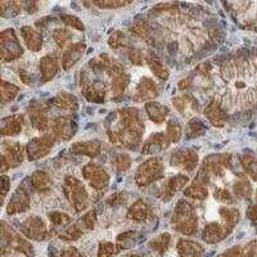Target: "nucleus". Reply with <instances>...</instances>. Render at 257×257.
Masks as SVG:
<instances>
[{
	"label": "nucleus",
	"instance_id": "53",
	"mask_svg": "<svg viewBox=\"0 0 257 257\" xmlns=\"http://www.w3.org/2000/svg\"><path fill=\"white\" fill-rule=\"evenodd\" d=\"M212 197L215 201L225 206H233L234 205V196L229 189L224 187H215L212 192Z\"/></svg>",
	"mask_w": 257,
	"mask_h": 257
},
{
	"label": "nucleus",
	"instance_id": "7",
	"mask_svg": "<svg viewBox=\"0 0 257 257\" xmlns=\"http://www.w3.org/2000/svg\"><path fill=\"white\" fill-rule=\"evenodd\" d=\"M2 235H3V242L6 247L9 249H13L17 253L24 254L25 257L35 256V249L32 247L26 237H24L21 233H17L12 226H9L6 221L2 222Z\"/></svg>",
	"mask_w": 257,
	"mask_h": 257
},
{
	"label": "nucleus",
	"instance_id": "16",
	"mask_svg": "<svg viewBox=\"0 0 257 257\" xmlns=\"http://www.w3.org/2000/svg\"><path fill=\"white\" fill-rule=\"evenodd\" d=\"M234 230V226L224 221L208 222L202 231V239L207 244H216L228 238Z\"/></svg>",
	"mask_w": 257,
	"mask_h": 257
},
{
	"label": "nucleus",
	"instance_id": "37",
	"mask_svg": "<svg viewBox=\"0 0 257 257\" xmlns=\"http://www.w3.org/2000/svg\"><path fill=\"white\" fill-rule=\"evenodd\" d=\"M171 243H173L171 234L161 233L149 240L148 247L152 249L153 252H156L158 256H164V254L169 251L170 247H171Z\"/></svg>",
	"mask_w": 257,
	"mask_h": 257
},
{
	"label": "nucleus",
	"instance_id": "24",
	"mask_svg": "<svg viewBox=\"0 0 257 257\" xmlns=\"http://www.w3.org/2000/svg\"><path fill=\"white\" fill-rule=\"evenodd\" d=\"M203 114L208 120V122L212 123L216 127H222V126L226 125L229 118L228 112L222 108V105L215 98L210 100V103H207V105L203 109Z\"/></svg>",
	"mask_w": 257,
	"mask_h": 257
},
{
	"label": "nucleus",
	"instance_id": "36",
	"mask_svg": "<svg viewBox=\"0 0 257 257\" xmlns=\"http://www.w3.org/2000/svg\"><path fill=\"white\" fill-rule=\"evenodd\" d=\"M132 32L147 44H153L155 43V30L147 21H137V22H134L132 26Z\"/></svg>",
	"mask_w": 257,
	"mask_h": 257
},
{
	"label": "nucleus",
	"instance_id": "8",
	"mask_svg": "<svg viewBox=\"0 0 257 257\" xmlns=\"http://www.w3.org/2000/svg\"><path fill=\"white\" fill-rule=\"evenodd\" d=\"M0 52L3 63H11L24 56V47L13 29H6L0 34Z\"/></svg>",
	"mask_w": 257,
	"mask_h": 257
},
{
	"label": "nucleus",
	"instance_id": "30",
	"mask_svg": "<svg viewBox=\"0 0 257 257\" xmlns=\"http://www.w3.org/2000/svg\"><path fill=\"white\" fill-rule=\"evenodd\" d=\"M25 117L24 114H11L4 117L0 123V130L3 137H16L22 133Z\"/></svg>",
	"mask_w": 257,
	"mask_h": 257
},
{
	"label": "nucleus",
	"instance_id": "18",
	"mask_svg": "<svg viewBox=\"0 0 257 257\" xmlns=\"http://www.w3.org/2000/svg\"><path fill=\"white\" fill-rule=\"evenodd\" d=\"M27 116H29L30 123L36 132L47 133L50 128L49 112L47 105L41 103H32L27 108Z\"/></svg>",
	"mask_w": 257,
	"mask_h": 257
},
{
	"label": "nucleus",
	"instance_id": "21",
	"mask_svg": "<svg viewBox=\"0 0 257 257\" xmlns=\"http://www.w3.org/2000/svg\"><path fill=\"white\" fill-rule=\"evenodd\" d=\"M170 141L166 133H153L142 144V153L146 156H155L164 152L170 147Z\"/></svg>",
	"mask_w": 257,
	"mask_h": 257
},
{
	"label": "nucleus",
	"instance_id": "50",
	"mask_svg": "<svg viewBox=\"0 0 257 257\" xmlns=\"http://www.w3.org/2000/svg\"><path fill=\"white\" fill-rule=\"evenodd\" d=\"M137 235H138V233L134 230L121 233L120 235L116 238L117 247L120 248V251H122V249L132 248V247H134V245L137 244V239H138Z\"/></svg>",
	"mask_w": 257,
	"mask_h": 257
},
{
	"label": "nucleus",
	"instance_id": "52",
	"mask_svg": "<svg viewBox=\"0 0 257 257\" xmlns=\"http://www.w3.org/2000/svg\"><path fill=\"white\" fill-rule=\"evenodd\" d=\"M0 8H2V17H11V16L20 15L22 11H25V3L22 2H2Z\"/></svg>",
	"mask_w": 257,
	"mask_h": 257
},
{
	"label": "nucleus",
	"instance_id": "13",
	"mask_svg": "<svg viewBox=\"0 0 257 257\" xmlns=\"http://www.w3.org/2000/svg\"><path fill=\"white\" fill-rule=\"evenodd\" d=\"M189 183V176L185 173H179L176 175L170 176L161 185L158 198L164 202H169L178 194L179 192L184 190Z\"/></svg>",
	"mask_w": 257,
	"mask_h": 257
},
{
	"label": "nucleus",
	"instance_id": "28",
	"mask_svg": "<svg viewBox=\"0 0 257 257\" xmlns=\"http://www.w3.org/2000/svg\"><path fill=\"white\" fill-rule=\"evenodd\" d=\"M144 109L148 116V118L152 121L156 125H162L166 122L167 117L170 114V108L166 104L157 102V100H152L144 104Z\"/></svg>",
	"mask_w": 257,
	"mask_h": 257
},
{
	"label": "nucleus",
	"instance_id": "47",
	"mask_svg": "<svg viewBox=\"0 0 257 257\" xmlns=\"http://www.w3.org/2000/svg\"><path fill=\"white\" fill-rule=\"evenodd\" d=\"M240 165L251 180L257 181V157L252 155L240 156Z\"/></svg>",
	"mask_w": 257,
	"mask_h": 257
},
{
	"label": "nucleus",
	"instance_id": "51",
	"mask_svg": "<svg viewBox=\"0 0 257 257\" xmlns=\"http://www.w3.org/2000/svg\"><path fill=\"white\" fill-rule=\"evenodd\" d=\"M127 54V59L132 62L134 66H143L146 63L147 59V53L138 45H130L128 49L126 50Z\"/></svg>",
	"mask_w": 257,
	"mask_h": 257
},
{
	"label": "nucleus",
	"instance_id": "20",
	"mask_svg": "<svg viewBox=\"0 0 257 257\" xmlns=\"http://www.w3.org/2000/svg\"><path fill=\"white\" fill-rule=\"evenodd\" d=\"M174 108L183 117H194L199 112V103L192 93H181L173 98Z\"/></svg>",
	"mask_w": 257,
	"mask_h": 257
},
{
	"label": "nucleus",
	"instance_id": "64",
	"mask_svg": "<svg viewBox=\"0 0 257 257\" xmlns=\"http://www.w3.org/2000/svg\"><path fill=\"white\" fill-rule=\"evenodd\" d=\"M254 198H256V203H257V189H256V196H254Z\"/></svg>",
	"mask_w": 257,
	"mask_h": 257
},
{
	"label": "nucleus",
	"instance_id": "44",
	"mask_svg": "<svg viewBox=\"0 0 257 257\" xmlns=\"http://www.w3.org/2000/svg\"><path fill=\"white\" fill-rule=\"evenodd\" d=\"M166 135L171 144H176L181 141V138L184 135L183 126L178 120H170L166 125Z\"/></svg>",
	"mask_w": 257,
	"mask_h": 257
},
{
	"label": "nucleus",
	"instance_id": "31",
	"mask_svg": "<svg viewBox=\"0 0 257 257\" xmlns=\"http://www.w3.org/2000/svg\"><path fill=\"white\" fill-rule=\"evenodd\" d=\"M49 103L54 108L66 112H76L80 107L79 100H77L76 96L71 93H67V91H61V93H58L54 98L50 99Z\"/></svg>",
	"mask_w": 257,
	"mask_h": 257
},
{
	"label": "nucleus",
	"instance_id": "60",
	"mask_svg": "<svg viewBox=\"0 0 257 257\" xmlns=\"http://www.w3.org/2000/svg\"><path fill=\"white\" fill-rule=\"evenodd\" d=\"M217 257H243L242 256V245H235L231 248L226 249L222 253H220Z\"/></svg>",
	"mask_w": 257,
	"mask_h": 257
},
{
	"label": "nucleus",
	"instance_id": "57",
	"mask_svg": "<svg viewBox=\"0 0 257 257\" xmlns=\"http://www.w3.org/2000/svg\"><path fill=\"white\" fill-rule=\"evenodd\" d=\"M57 257H84L81 252L79 251L77 247L75 245H66L62 249H59Z\"/></svg>",
	"mask_w": 257,
	"mask_h": 257
},
{
	"label": "nucleus",
	"instance_id": "15",
	"mask_svg": "<svg viewBox=\"0 0 257 257\" xmlns=\"http://www.w3.org/2000/svg\"><path fill=\"white\" fill-rule=\"evenodd\" d=\"M50 128L58 142H67L76 135L77 123L71 116L63 114V116H58L54 118Z\"/></svg>",
	"mask_w": 257,
	"mask_h": 257
},
{
	"label": "nucleus",
	"instance_id": "5",
	"mask_svg": "<svg viewBox=\"0 0 257 257\" xmlns=\"http://www.w3.org/2000/svg\"><path fill=\"white\" fill-rule=\"evenodd\" d=\"M166 167L160 157H149L139 165L135 173V184L139 188H147L156 181L165 178Z\"/></svg>",
	"mask_w": 257,
	"mask_h": 257
},
{
	"label": "nucleus",
	"instance_id": "46",
	"mask_svg": "<svg viewBox=\"0 0 257 257\" xmlns=\"http://www.w3.org/2000/svg\"><path fill=\"white\" fill-rule=\"evenodd\" d=\"M206 126L205 123L202 122L201 120H198L197 117H193L190 118L189 122H188L187 127H185V137L188 139H193V138H198L201 135H203L206 133Z\"/></svg>",
	"mask_w": 257,
	"mask_h": 257
},
{
	"label": "nucleus",
	"instance_id": "33",
	"mask_svg": "<svg viewBox=\"0 0 257 257\" xmlns=\"http://www.w3.org/2000/svg\"><path fill=\"white\" fill-rule=\"evenodd\" d=\"M81 90L86 100L91 103H104L107 94L109 93L107 86L102 81H95L93 84L84 85V89H81Z\"/></svg>",
	"mask_w": 257,
	"mask_h": 257
},
{
	"label": "nucleus",
	"instance_id": "11",
	"mask_svg": "<svg viewBox=\"0 0 257 257\" xmlns=\"http://www.w3.org/2000/svg\"><path fill=\"white\" fill-rule=\"evenodd\" d=\"M20 233L27 239L41 242L48 237L49 230L43 217L39 215H30L20 224Z\"/></svg>",
	"mask_w": 257,
	"mask_h": 257
},
{
	"label": "nucleus",
	"instance_id": "39",
	"mask_svg": "<svg viewBox=\"0 0 257 257\" xmlns=\"http://www.w3.org/2000/svg\"><path fill=\"white\" fill-rule=\"evenodd\" d=\"M233 192L234 196L238 199H248L253 193V188H252L251 183L244 175L238 176V180L233 184Z\"/></svg>",
	"mask_w": 257,
	"mask_h": 257
},
{
	"label": "nucleus",
	"instance_id": "9",
	"mask_svg": "<svg viewBox=\"0 0 257 257\" xmlns=\"http://www.w3.org/2000/svg\"><path fill=\"white\" fill-rule=\"evenodd\" d=\"M81 174L84 180L86 181V184L98 193H104L108 189L109 181H111V176H109L108 171L103 166L98 164H86L81 169Z\"/></svg>",
	"mask_w": 257,
	"mask_h": 257
},
{
	"label": "nucleus",
	"instance_id": "41",
	"mask_svg": "<svg viewBox=\"0 0 257 257\" xmlns=\"http://www.w3.org/2000/svg\"><path fill=\"white\" fill-rule=\"evenodd\" d=\"M113 62L114 58H112L108 54H100V56H96L95 58L90 59V62H89V68L94 73H105L108 71V68L111 67Z\"/></svg>",
	"mask_w": 257,
	"mask_h": 257
},
{
	"label": "nucleus",
	"instance_id": "14",
	"mask_svg": "<svg viewBox=\"0 0 257 257\" xmlns=\"http://www.w3.org/2000/svg\"><path fill=\"white\" fill-rule=\"evenodd\" d=\"M198 153L193 148H181L174 152L170 157V165L175 169L192 173L198 166Z\"/></svg>",
	"mask_w": 257,
	"mask_h": 257
},
{
	"label": "nucleus",
	"instance_id": "54",
	"mask_svg": "<svg viewBox=\"0 0 257 257\" xmlns=\"http://www.w3.org/2000/svg\"><path fill=\"white\" fill-rule=\"evenodd\" d=\"M120 248L117 247L116 243L109 242V240H102L98 244V257H113L117 253H120Z\"/></svg>",
	"mask_w": 257,
	"mask_h": 257
},
{
	"label": "nucleus",
	"instance_id": "23",
	"mask_svg": "<svg viewBox=\"0 0 257 257\" xmlns=\"http://www.w3.org/2000/svg\"><path fill=\"white\" fill-rule=\"evenodd\" d=\"M155 217L152 206L144 199L139 198L127 210V219L135 222H147Z\"/></svg>",
	"mask_w": 257,
	"mask_h": 257
},
{
	"label": "nucleus",
	"instance_id": "29",
	"mask_svg": "<svg viewBox=\"0 0 257 257\" xmlns=\"http://www.w3.org/2000/svg\"><path fill=\"white\" fill-rule=\"evenodd\" d=\"M30 185L38 194H49L53 188V178L43 170H38L30 176Z\"/></svg>",
	"mask_w": 257,
	"mask_h": 257
},
{
	"label": "nucleus",
	"instance_id": "34",
	"mask_svg": "<svg viewBox=\"0 0 257 257\" xmlns=\"http://www.w3.org/2000/svg\"><path fill=\"white\" fill-rule=\"evenodd\" d=\"M146 63L149 67V70H151V72H152L158 80H161V81H166L170 77L169 67L164 63L162 59H160L158 56H156L155 53H148V54H147Z\"/></svg>",
	"mask_w": 257,
	"mask_h": 257
},
{
	"label": "nucleus",
	"instance_id": "17",
	"mask_svg": "<svg viewBox=\"0 0 257 257\" xmlns=\"http://www.w3.org/2000/svg\"><path fill=\"white\" fill-rule=\"evenodd\" d=\"M158 95H160V89L157 82L152 77L143 76L138 81L133 100L135 103H148L155 100Z\"/></svg>",
	"mask_w": 257,
	"mask_h": 257
},
{
	"label": "nucleus",
	"instance_id": "26",
	"mask_svg": "<svg viewBox=\"0 0 257 257\" xmlns=\"http://www.w3.org/2000/svg\"><path fill=\"white\" fill-rule=\"evenodd\" d=\"M21 38L24 40L27 49L32 53H38L43 49L44 45V39L41 35L40 30L32 26H22L21 27Z\"/></svg>",
	"mask_w": 257,
	"mask_h": 257
},
{
	"label": "nucleus",
	"instance_id": "55",
	"mask_svg": "<svg viewBox=\"0 0 257 257\" xmlns=\"http://www.w3.org/2000/svg\"><path fill=\"white\" fill-rule=\"evenodd\" d=\"M59 18H61L62 24L66 25L68 29L76 30V31H84L85 30L84 22H82L79 17H76V16L66 15V13H63V15L59 16Z\"/></svg>",
	"mask_w": 257,
	"mask_h": 257
},
{
	"label": "nucleus",
	"instance_id": "49",
	"mask_svg": "<svg viewBox=\"0 0 257 257\" xmlns=\"http://www.w3.org/2000/svg\"><path fill=\"white\" fill-rule=\"evenodd\" d=\"M112 166L118 171V173H125L133 165L132 157L127 153H116L111 158Z\"/></svg>",
	"mask_w": 257,
	"mask_h": 257
},
{
	"label": "nucleus",
	"instance_id": "25",
	"mask_svg": "<svg viewBox=\"0 0 257 257\" xmlns=\"http://www.w3.org/2000/svg\"><path fill=\"white\" fill-rule=\"evenodd\" d=\"M59 67H61V61L57 59L53 54H47L39 61V73H40V80L43 84H47L50 80L58 75Z\"/></svg>",
	"mask_w": 257,
	"mask_h": 257
},
{
	"label": "nucleus",
	"instance_id": "59",
	"mask_svg": "<svg viewBox=\"0 0 257 257\" xmlns=\"http://www.w3.org/2000/svg\"><path fill=\"white\" fill-rule=\"evenodd\" d=\"M127 199V196H126L125 193L121 192V193H116L111 198L107 199V205L108 206H122L123 203L126 202Z\"/></svg>",
	"mask_w": 257,
	"mask_h": 257
},
{
	"label": "nucleus",
	"instance_id": "43",
	"mask_svg": "<svg viewBox=\"0 0 257 257\" xmlns=\"http://www.w3.org/2000/svg\"><path fill=\"white\" fill-rule=\"evenodd\" d=\"M219 216L221 217V221L226 224L235 226L240 220V212L237 207H231V206H221L219 207Z\"/></svg>",
	"mask_w": 257,
	"mask_h": 257
},
{
	"label": "nucleus",
	"instance_id": "61",
	"mask_svg": "<svg viewBox=\"0 0 257 257\" xmlns=\"http://www.w3.org/2000/svg\"><path fill=\"white\" fill-rule=\"evenodd\" d=\"M2 184H3L2 197H3V199H6V197L8 196L9 188H11V178H9V176H7L6 174H3V176H2Z\"/></svg>",
	"mask_w": 257,
	"mask_h": 257
},
{
	"label": "nucleus",
	"instance_id": "2",
	"mask_svg": "<svg viewBox=\"0 0 257 257\" xmlns=\"http://www.w3.org/2000/svg\"><path fill=\"white\" fill-rule=\"evenodd\" d=\"M171 226L175 231L193 237L198 230V216L196 206L187 198L179 199L171 216Z\"/></svg>",
	"mask_w": 257,
	"mask_h": 257
},
{
	"label": "nucleus",
	"instance_id": "45",
	"mask_svg": "<svg viewBox=\"0 0 257 257\" xmlns=\"http://www.w3.org/2000/svg\"><path fill=\"white\" fill-rule=\"evenodd\" d=\"M108 45L113 50H127L130 47V43H128V39L125 32L117 30L109 36Z\"/></svg>",
	"mask_w": 257,
	"mask_h": 257
},
{
	"label": "nucleus",
	"instance_id": "3",
	"mask_svg": "<svg viewBox=\"0 0 257 257\" xmlns=\"http://www.w3.org/2000/svg\"><path fill=\"white\" fill-rule=\"evenodd\" d=\"M231 165H233V156L230 153L207 156L202 161V165L194 180L205 185H210L212 181L224 178L226 170L230 169Z\"/></svg>",
	"mask_w": 257,
	"mask_h": 257
},
{
	"label": "nucleus",
	"instance_id": "22",
	"mask_svg": "<svg viewBox=\"0 0 257 257\" xmlns=\"http://www.w3.org/2000/svg\"><path fill=\"white\" fill-rule=\"evenodd\" d=\"M85 49H86V45L82 41L72 43L71 45H68L61 54V67L64 71H68L70 68H72L82 58Z\"/></svg>",
	"mask_w": 257,
	"mask_h": 257
},
{
	"label": "nucleus",
	"instance_id": "35",
	"mask_svg": "<svg viewBox=\"0 0 257 257\" xmlns=\"http://www.w3.org/2000/svg\"><path fill=\"white\" fill-rule=\"evenodd\" d=\"M132 81V76L127 71L117 75L116 77L111 79V85H109V94L112 95V98H120L125 94L126 89L128 88Z\"/></svg>",
	"mask_w": 257,
	"mask_h": 257
},
{
	"label": "nucleus",
	"instance_id": "27",
	"mask_svg": "<svg viewBox=\"0 0 257 257\" xmlns=\"http://www.w3.org/2000/svg\"><path fill=\"white\" fill-rule=\"evenodd\" d=\"M179 257H205V247L197 240L189 238H181L176 245Z\"/></svg>",
	"mask_w": 257,
	"mask_h": 257
},
{
	"label": "nucleus",
	"instance_id": "19",
	"mask_svg": "<svg viewBox=\"0 0 257 257\" xmlns=\"http://www.w3.org/2000/svg\"><path fill=\"white\" fill-rule=\"evenodd\" d=\"M31 208V197L25 187H18L7 203V213L8 215H18L24 213Z\"/></svg>",
	"mask_w": 257,
	"mask_h": 257
},
{
	"label": "nucleus",
	"instance_id": "62",
	"mask_svg": "<svg viewBox=\"0 0 257 257\" xmlns=\"http://www.w3.org/2000/svg\"><path fill=\"white\" fill-rule=\"evenodd\" d=\"M245 215H247V217H248L249 220H252V221H257V203L256 205L249 206V207L247 208V211H245Z\"/></svg>",
	"mask_w": 257,
	"mask_h": 257
},
{
	"label": "nucleus",
	"instance_id": "38",
	"mask_svg": "<svg viewBox=\"0 0 257 257\" xmlns=\"http://www.w3.org/2000/svg\"><path fill=\"white\" fill-rule=\"evenodd\" d=\"M184 196L185 198H189L192 199V201H206L208 197V188L207 185L202 184L199 181L194 180L192 184L187 185V188L184 189Z\"/></svg>",
	"mask_w": 257,
	"mask_h": 257
},
{
	"label": "nucleus",
	"instance_id": "40",
	"mask_svg": "<svg viewBox=\"0 0 257 257\" xmlns=\"http://www.w3.org/2000/svg\"><path fill=\"white\" fill-rule=\"evenodd\" d=\"M52 38L56 43L57 48L61 50H64L68 45L72 44L73 32L70 29H62V27H57L52 31Z\"/></svg>",
	"mask_w": 257,
	"mask_h": 257
},
{
	"label": "nucleus",
	"instance_id": "32",
	"mask_svg": "<svg viewBox=\"0 0 257 257\" xmlns=\"http://www.w3.org/2000/svg\"><path fill=\"white\" fill-rule=\"evenodd\" d=\"M70 151L76 156H86V157L95 158L100 155L102 144L99 141L76 142L71 146Z\"/></svg>",
	"mask_w": 257,
	"mask_h": 257
},
{
	"label": "nucleus",
	"instance_id": "4",
	"mask_svg": "<svg viewBox=\"0 0 257 257\" xmlns=\"http://www.w3.org/2000/svg\"><path fill=\"white\" fill-rule=\"evenodd\" d=\"M64 198L73 210V212L81 213L90 206V194L85 184L75 175H66L62 185Z\"/></svg>",
	"mask_w": 257,
	"mask_h": 257
},
{
	"label": "nucleus",
	"instance_id": "56",
	"mask_svg": "<svg viewBox=\"0 0 257 257\" xmlns=\"http://www.w3.org/2000/svg\"><path fill=\"white\" fill-rule=\"evenodd\" d=\"M128 2H118V0H103V2H91V6L98 7L99 9H118L128 6Z\"/></svg>",
	"mask_w": 257,
	"mask_h": 257
},
{
	"label": "nucleus",
	"instance_id": "12",
	"mask_svg": "<svg viewBox=\"0 0 257 257\" xmlns=\"http://www.w3.org/2000/svg\"><path fill=\"white\" fill-rule=\"evenodd\" d=\"M26 157V146H22L18 142L4 143L2 155V173L6 174L8 170L20 166Z\"/></svg>",
	"mask_w": 257,
	"mask_h": 257
},
{
	"label": "nucleus",
	"instance_id": "6",
	"mask_svg": "<svg viewBox=\"0 0 257 257\" xmlns=\"http://www.w3.org/2000/svg\"><path fill=\"white\" fill-rule=\"evenodd\" d=\"M96 222H98L96 211L89 210L80 219H77L70 226L62 230L59 233V239L64 240V242H73V240L80 239L84 234L89 233V231H91L95 228Z\"/></svg>",
	"mask_w": 257,
	"mask_h": 257
},
{
	"label": "nucleus",
	"instance_id": "1",
	"mask_svg": "<svg viewBox=\"0 0 257 257\" xmlns=\"http://www.w3.org/2000/svg\"><path fill=\"white\" fill-rule=\"evenodd\" d=\"M112 123L107 128L108 141L116 147L126 149H137L143 144L146 125L139 109L126 107L114 112Z\"/></svg>",
	"mask_w": 257,
	"mask_h": 257
},
{
	"label": "nucleus",
	"instance_id": "10",
	"mask_svg": "<svg viewBox=\"0 0 257 257\" xmlns=\"http://www.w3.org/2000/svg\"><path fill=\"white\" fill-rule=\"evenodd\" d=\"M58 139L53 133H45L40 137L32 138L26 144V156L29 161H38L44 158L50 153L53 147L56 146Z\"/></svg>",
	"mask_w": 257,
	"mask_h": 257
},
{
	"label": "nucleus",
	"instance_id": "58",
	"mask_svg": "<svg viewBox=\"0 0 257 257\" xmlns=\"http://www.w3.org/2000/svg\"><path fill=\"white\" fill-rule=\"evenodd\" d=\"M257 254V240H251L242 245V256L243 257H256Z\"/></svg>",
	"mask_w": 257,
	"mask_h": 257
},
{
	"label": "nucleus",
	"instance_id": "48",
	"mask_svg": "<svg viewBox=\"0 0 257 257\" xmlns=\"http://www.w3.org/2000/svg\"><path fill=\"white\" fill-rule=\"evenodd\" d=\"M18 93H20V86L15 85L13 82L7 81V80L2 81V102L4 105L12 102L18 95Z\"/></svg>",
	"mask_w": 257,
	"mask_h": 257
},
{
	"label": "nucleus",
	"instance_id": "42",
	"mask_svg": "<svg viewBox=\"0 0 257 257\" xmlns=\"http://www.w3.org/2000/svg\"><path fill=\"white\" fill-rule=\"evenodd\" d=\"M48 219H49L50 224L53 225V228L62 229V230H64L72 224V216H70L66 212H62V211H50L48 213Z\"/></svg>",
	"mask_w": 257,
	"mask_h": 257
},
{
	"label": "nucleus",
	"instance_id": "63",
	"mask_svg": "<svg viewBox=\"0 0 257 257\" xmlns=\"http://www.w3.org/2000/svg\"><path fill=\"white\" fill-rule=\"evenodd\" d=\"M130 257H151V256H148V254L139 253V252H137V253H132V254H130Z\"/></svg>",
	"mask_w": 257,
	"mask_h": 257
}]
</instances>
